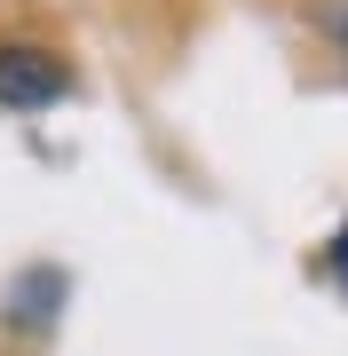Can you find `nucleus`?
<instances>
[{"mask_svg":"<svg viewBox=\"0 0 348 356\" xmlns=\"http://www.w3.org/2000/svg\"><path fill=\"white\" fill-rule=\"evenodd\" d=\"M72 95V64L56 48H0V103L8 111H48V103Z\"/></svg>","mask_w":348,"mask_h":356,"instance_id":"nucleus-1","label":"nucleus"},{"mask_svg":"<svg viewBox=\"0 0 348 356\" xmlns=\"http://www.w3.org/2000/svg\"><path fill=\"white\" fill-rule=\"evenodd\" d=\"M333 269L348 277V222H340V238H333Z\"/></svg>","mask_w":348,"mask_h":356,"instance_id":"nucleus-2","label":"nucleus"}]
</instances>
